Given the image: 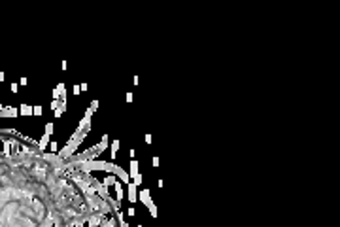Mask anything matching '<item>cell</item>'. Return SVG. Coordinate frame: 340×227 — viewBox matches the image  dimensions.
Listing matches in <instances>:
<instances>
[{"instance_id":"cell-1","label":"cell","mask_w":340,"mask_h":227,"mask_svg":"<svg viewBox=\"0 0 340 227\" xmlns=\"http://www.w3.org/2000/svg\"><path fill=\"white\" fill-rule=\"evenodd\" d=\"M136 199H138V193H136V184H132L130 182V185H129V201L132 202H136Z\"/></svg>"}]
</instances>
